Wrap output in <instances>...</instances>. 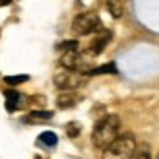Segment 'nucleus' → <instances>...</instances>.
Here are the masks:
<instances>
[{"label":"nucleus","instance_id":"1","mask_svg":"<svg viewBox=\"0 0 159 159\" xmlns=\"http://www.w3.org/2000/svg\"><path fill=\"white\" fill-rule=\"evenodd\" d=\"M118 132H120V118L116 115H107L105 118H101L97 120L93 128V146L99 148V149H105L111 142H113Z\"/></svg>","mask_w":159,"mask_h":159},{"label":"nucleus","instance_id":"2","mask_svg":"<svg viewBox=\"0 0 159 159\" xmlns=\"http://www.w3.org/2000/svg\"><path fill=\"white\" fill-rule=\"evenodd\" d=\"M134 152H136V138L132 134H122L103 149V159H130Z\"/></svg>","mask_w":159,"mask_h":159},{"label":"nucleus","instance_id":"3","mask_svg":"<svg viewBox=\"0 0 159 159\" xmlns=\"http://www.w3.org/2000/svg\"><path fill=\"white\" fill-rule=\"evenodd\" d=\"M101 27V20L95 12H84L78 14L72 21V29L76 35H89L93 31H97Z\"/></svg>","mask_w":159,"mask_h":159},{"label":"nucleus","instance_id":"4","mask_svg":"<svg viewBox=\"0 0 159 159\" xmlns=\"http://www.w3.org/2000/svg\"><path fill=\"white\" fill-rule=\"evenodd\" d=\"M84 84V74L80 72H74V70H66L62 68L58 70L57 74H54V85L58 87V89H76V87H80Z\"/></svg>","mask_w":159,"mask_h":159},{"label":"nucleus","instance_id":"5","mask_svg":"<svg viewBox=\"0 0 159 159\" xmlns=\"http://www.w3.org/2000/svg\"><path fill=\"white\" fill-rule=\"evenodd\" d=\"M60 66L66 68V70H74V72H80V74H84V76H85L87 70H89V68H87L85 58H84L78 51H66V52L60 57Z\"/></svg>","mask_w":159,"mask_h":159},{"label":"nucleus","instance_id":"6","mask_svg":"<svg viewBox=\"0 0 159 159\" xmlns=\"http://www.w3.org/2000/svg\"><path fill=\"white\" fill-rule=\"evenodd\" d=\"M111 41V31L109 29H103V31H99V35L91 41V45H89V54H101L103 51H105V47H107V43Z\"/></svg>","mask_w":159,"mask_h":159},{"label":"nucleus","instance_id":"7","mask_svg":"<svg viewBox=\"0 0 159 159\" xmlns=\"http://www.w3.org/2000/svg\"><path fill=\"white\" fill-rule=\"evenodd\" d=\"M4 97H6V111H8V113H14V111L18 109L20 101H21L20 91H16V89H6V91H4Z\"/></svg>","mask_w":159,"mask_h":159},{"label":"nucleus","instance_id":"8","mask_svg":"<svg viewBox=\"0 0 159 159\" xmlns=\"http://www.w3.org/2000/svg\"><path fill=\"white\" fill-rule=\"evenodd\" d=\"M97 74H116V64L115 62H107V64L97 66V68H89L85 72V76H97Z\"/></svg>","mask_w":159,"mask_h":159},{"label":"nucleus","instance_id":"9","mask_svg":"<svg viewBox=\"0 0 159 159\" xmlns=\"http://www.w3.org/2000/svg\"><path fill=\"white\" fill-rule=\"evenodd\" d=\"M105 6H107V10L111 12L113 18H120L122 12H124V2L122 0H105Z\"/></svg>","mask_w":159,"mask_h":159},{"label":"nucleus","instance_id":"10","mask_svg":"<svg viewBox=\"0 0 159 159\" xmlns=\"http://www.w3.org/2000/svg\"><path fill=\"white\" fill-rule=\"evenodd\" d=\"M76 101H78V97H76L74 93H60L58 99H57V105L60 109H68V107L76 105Z\"/></svg>","mask_w":159,"mask_h":159},{"label":"nucleus","instance_id":"11","mask_svg":"<svg viewBox=\"0 0 159 159\" xmlns=\"http://www.w3.org/2000/svg\"><path fill=\"white\" fill-rule=\"evenodd\" d=\"M39 144H43V146H49V148H54L58 144V136L54 132H43L41 136H39Z\"/></svg>","mask_w":159,"mask_h":159},{"label":"nucleus","instance_id":"12","mask_svg":"<svg viewBox=\"0 0 159 159\" xmlns=\"http://www.w3.org/2000/svg\"><path fill=\"white\" fill-rule=\"evenodd\" d=\"M51 118H52V113H51V111L37 109V111H33V113L27 116V120H51Z\"/></svg>","mask_w":159,"mask_h":159},{"label":"nucleus","instance_id":"13","mask_svg":"<svg viewBox=\"0 0 159 159\" xmlns=\"http://www.w3.org/2000/svg\"><path fill=\"white\" fill-rule=\"evenodd\" d=\"M4 80H6L8 85H18V84L27 82L29 76H27V74H18V76H8V78H4Z\"/></svg>","mask_w":159,"mask_h":159},{"label":"nucleus","instance_id":"14","mask_svg":"<svg viewBox=\"0 0 159 159\" xmlns=\"http://www.w3.org/2000/svg\"><path fill=\"white\" fill-rule=\"evenodd\" d=\"M78 41H62L60 45H58V51H62V52H66V51H78Z\"/></svg>","mask_w":159,"mask_h":159},{"label":"nucleus","instance_id":"15","mask_svg":"<svg viewBox=\"0 0 159 159\" xmlns=\"http://www.w3.org/2000/svg\"><path fill=\"white\" fill-rule=\"evenodd\" d=\"M130 159H152V157H149V152H148V149H138V148H136V152L132 153Z\"/></svg>","mask_w":159,"mask_h":159},{"label":"nucleus","instance_id":"16","mask_svg":"<svg viewBox=\"0 0 159 159\" xmlns=\"http://www.w3.org/2000/svg\"><path fill=\"white\" fill-rule=\"evenodd\" d=\"M66 132H68V136H78V132H80V128H78V126H76V122H70L68 124V128H66Z\"/></svg>","mask_w":159,"mask_h":159},{"label":"nucleus","instance_id":"17","mask_svg":"<svg viewBox=\"0 0 159 159\" xmlns=\"http://www.w3.org/2000/svg\"><path fill=\"white\" fill-rule=\"evenodd\" d=\"M12 0H0V6H6V4H10Z\"/></svg>","mask_w":159,"mask_h":159},{"label":"nucleus","instance_id":"18","mask_svg":"<svg viewBox=\"0 0 159 159\" xmlns=\"http://www.w3.org/2000/svg\"><path fill=\"white\" fill-rule=\"evenodd\" d=\"M157 159H159V153H157Z\"/></svg>","mask_w":159,"mask_h":159}]
</instances>
